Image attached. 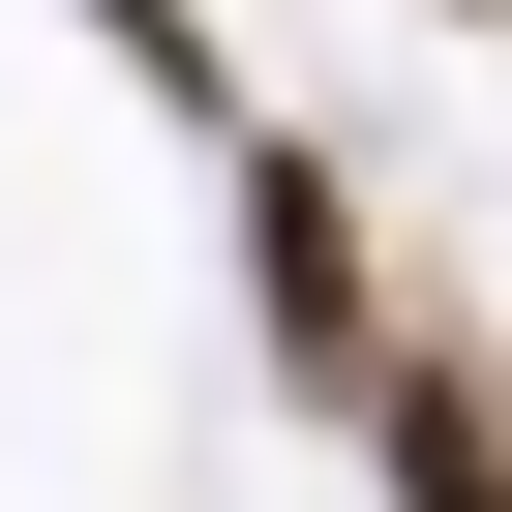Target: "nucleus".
<instances>
[{
  "label": "nucleus",
  "mask_w": 512,
  "mask_h": 512,
  "mask_svg": "<svg viewBox=\"0 0 512 512\" xmlns=\"http://www.w3.org/2000/svg\"><path fill=\"white\" fill-rule=\"evenodd\" d=\"M362 452H392V512H512V392H482V362H392Z\"/></svg>",
  "instance_id": "f03ea898"
},
{
  "label": "nucleus",
  "mask_w": 512,
  "mask_h": 512,
  "mask_svg": "<svg viewBox=\"0 0 512 512\" xmlns=\"http://www.w3.org/2000/svg\"><path fill=\"white\" fill-rule=\"evenodd\" d=\"M241 302H272V392H392V241H362V181L332 151H241Z\"/></svg>",
  "instance_id": "f257e3e1"
},
{
  "label": "nucleus",
  "mask_w": 512,
  "mask_h": 512,
  "mask_svg": "<svg viewBox=\"0 0 512 512\" xmlns=\"http://www.w3.org/2000/svg\"><path fill=\"white\" fill-rule=\"evenodd\" d=\"M452 31H512V0H452Z\"/></svg>",
  "instance_id": "7ed1b4c3"
}]
</instances>
